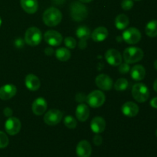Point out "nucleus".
Wrapping results in <instances>:
<instances>
[{"instance_id":"nucleus-35","label":"nucleus","mask_w":157,"mask_h":157,"mask_svg":"<svg viewBox=\"0 0 157 157\" xmlns=\"http://www.w3.org/2000/svg\"><path fill=\"white\" fill-rule=\"evenodd\" d=\"M150 105H151V107H153V108L157 109V97L153 98V99L150 101Z\"/></svg>"},{"instance_id":"nucleus-5","label":"nucleus","mask_w":157,"mask_h":157,"mask_svg":"<svg viewBox=\"0 0 157 157\" xmlns=\"http://www.w3.org/2000/svg\"><path fill=\"white\" fill-rule=\"evenodd\" d=\"M42 39L41 30L36 27H31L27 29L25 35V41L30 46H36Z\"/></svg>"},{"instance_id":"nucleus-25","label":"nucleus","mask_w":157,"mask_h":157,"mask_svg":"<svg viewBox=\"0 0 157 157\" xmlns=\"http://www.w3.org/2000/svg\"><path fill=\"white\" fill-rule=\"evenodd\" d=\"M76 35L80 40L87 41L90 37V31L87 26H80L76 31Z\"/></svg>"},{"instance_id":"nucleus-34","label":"nucleus","mask_w":157,"mask_h":157,"mask_svg":"<svg viewBox=\"0 0 157 157\" xmlns=\"http://www.w3.org/2000/svg\"><path fill=\"white\" fill-rule=\"evenodd\" d=\"M3 113H4V115L6 117H11L12 115V109L9 108V107H6V108L4 109V110H3Z\"/></svg>"},{"instance_id":"nucleus-26","label":"nucleus","mask_w":157,"mask_h":157,"mask_svg":"<svg viewBox=\"0 0 157 157\" xmlns=\"http://www.w3.org/2000/svg\"><path fill=\"white\" fill-rule=\"evenodd\" d=\"M55 56L59 61H67L71 58V52L66 48H60L55 52Z\"/></svg>"},{"instance_id":"nucleus-12","label":"nucleus","mask_w":157,"mask_h":157,"mask_svg":"<svg viewBox=\"0 0 157 157\" xmlns=\"http://www.w3.org/2000/svg\"><path fill=\"white\" fill-rule=\"evenodd\" d=\"M44 38L46 42L52 46H58L62 42V35L59 32L54 30H49L45 32Z\"/></svg>"},{"instance_id":"nucleus-7","label":"nucleus","mask_w":157,"mask_h":157,"mask_svg":"<svg viewBox=\"0 0 157 157\" xmlns=\"http://www.w3.org/2000/svg\"><path fill=\"white\" fill-rule=\"evenodd\" d=\"M62 117V112L57 109H51L44 116V121L48 125L55 126L61 122Z\"/></svg>"},{"instance_id":"nucleus-43","label":"nucleus","mask_w":157,"mask_h":157,"mask_svg":"<svg viewBox=\"0 0 157 157\" xmlns=\"http://www.w3.org/2000/svg\"><path fill=\"white\" fill-rule=\"evenodd\" d=\"M135 1H140V0H135Z\"/></svg>"},{"instance_id":"nucleus-28","label":"nucleus","mask_w":157,"mask_h":157,"mask_svg":"<svg viewBox=\"0 0 157 157\" xmlns=\"http://www.w3.org/2000/svg\"><path fill=\"white\" fill-rule=\"evenodd\" d=\"M64 124L69 129H75L77 127V121L73 117L69 115L64 117Z\"/></svg>"},{"instance_id":"nucleus-27","label":"nucleus","mask_w":157,"mask_h":157,"mask_svg":"<svg viewBox=\"0 0 157 157\" xmlns=\"http://www.w3.org/2000/svg\"><path fill=\"white\" fill-rule=\"evenodd\" d=\"M128 87V81L125 78H119L115 82L114 88L117 91H124Z\"/></svg>"},{"instance_id":"nucleus-6","label":"nucleus","mask_w":157,"mask_h":157,"mask_svg":"<svg viewBox=\"0 0 157 157\" xmlns=\"http://www.w3.org/2000/svg\"><path fill=\"white\" fill-rule=\"evenodd\" d=\"M89 106L94 108L100 107L105 102V95L101 90H94L87 95L86 98Z\"/></svg>"},{"instance_id":"nucleus-41","label":"nucleus","mask_w":157,"mask_h":157,"mask_svg":"<svg viewBox=\"0 0 157 157\" xmlns=\"http://www.w3.org/2000/svg\"><path fill=\"white\" fill-rule=\"evenodd\" d=\"M1 25H2V19L1 18H0V26H1Z\"/></svg>"},{"instance_id":"nucleus-29","label":"nucleus","mask_w":157,"mask_h":157,"mask_svg":"<svg viewBox=\"0 0 157 157\" xmlns=\"http://www.w3.org/2000/svg\"><path fill=\"white\" fill-rule=\"evenodd\" d=\"M9 138L7 135L2 131H0V149L6 148L9 145Z\"/></svg>"},{"instance_id":"nucleus-36","label":"nucleus","mask_w":157,"mask_h":157,"mask_svg":"<svg viewBox=\"0 0 157 157\" xmlns=\"http://www.w3.org/2000/svg\"><path fill=\"white\" fill-rule=\"evenodd\" d=\"M78 45H79V48L81 49L86 48V47H87V41H83V40H81L79 44H78Z\"/></svg>"},{"instance_id":"nucleus-20","label":"nucleus","mask_w":157,"mask_h":157,"mask_svg":"<svg viewBox=\"0 0 157 157\" xmlns=\"http://www.w3.org/2000/svg\"><path fill=\"white\" fill-rule=\"evenodd\" d=\"M20 3L23 10L29 14H34L38 10V0H21Z\"/></svg>"},{"instance_id":"nucleus-40","label":"nucleus","mask_w":157,"mask_h":157,"mask_svg":"<svg viewBox=\"0 0 157 157\" xmlns=\"http://www.w3.org/2000/svg\"><path fill=\"white\" fill-rule=\"evenodd\" d=\"M154 67H155V69H156L157 70V59L154 61Z\"/></svg>"},{"instance_id":"nucleus-1","label":"nucleus","mask_w":157,"mask_h":157,"mask_svg":"<svg viewBox=\"0 0 157 157\" xmlns=\"http://www.w3.org/2000/svg\"><path fill=\"white\" fill-rule=\"evenodd\" d=\"M42 18L46 25L49 27H54L58 25L61 21L62 14L56 8L51 7L44 11Z\"/></svg>"},{"instance_id":"nucleus-15","label":"nucleus","mask_w":157,"mask_h":157,"mask_svg":"<svg viewBox=\"0 0 157 157\" xmlns=\"http://www.w3.org/2000/svg\"><path fill=\"white\" fill-rule=\"evenodd\" d=\"M121 110L125 116L129 117H133L139 113V107L135 103L129 101V102H126L123 104Z\"/></svg>"},{"instance_id":"nucleus-21","label":"nucleus","mask_w":157,"mask_h":157,"mask_svg":"<svg viewBox=\"0 0 157 157\" xmlns=\"http://www.w3.org/2000/svg\"><path fill=\"white\" fill-rule=\"evenodd\" d=\"M108 36V30L105 27H98L94 30L91 38L95 42H101Z\"/></svg>"},{"instance_id":"nucleus-18","label":"nucleus","mask_w":157,"mask_h":157,"mask_svg":"<svg viewBox=\"0 0 157 157\" xmlns=\"http://www.w3.org/2000/svg\"><path fill=\"white\" fill-rule=\"evenodd\" d=\"M25 85L29 90L32 91H36L40 88L41 86V81L39 78L35 75H28L25 78Z\"/></svg>"},{"instance_id":"nucleus-38","label":"nucleus","mask_w":157,"mask_h":157,"mask_svg":"<svg viewBox=\"0 0 157 157\" xmlns=\"http://www.w3.org/2000/svg\"><path fill=\"white\" fill-rule=\"evenodd\" d=\"M153 89H154L155 91L157 93V78L155 80L154 83H153Z\"/></svg>"},{"instance_id":"nucleus-19","label":"nucleus","mask_w":157,"mask_h":157,"mask_svg":"<svg viewBox=\"0 0 157 157\" xmlns=\"http://www.w3.org/2000/svg\"><path fill=\"white\" fill-rule=\"evenodd\" d=\"M77 119L81 122H84L87 121L90 115V110H89L88 106L86 105L85 104H81L77 107L76 112Z\"/></svg>"},{"instance_id":"nucleus-13","label":"nucleus","mask_w":157,"mask_h":157,"mask_svg":"<svg viewBox=\"0 0 157 157\" xmlns=\"http://www.w3.org/2000/svg\"><path fill=\"white\" fill-rule=\"evenodd\" d=\"M91 153V146L88 141L81 140L78 143L76 148V153L78 157H90Z\"/></svg>"},{"instance_id":"nucleus-16","label":"nucleus","mask_w":157,"mask_h":157,"mask_svg":"<svg viewBox=\"0 0 157 157\" xmlns=\"http://www.w3.org/2000/svg\"><path fill=\"white\" fill-rule=\"evenodd\" d=\"M47 102L43 98H38L34 101L32 104V111L36 116H41L47 109Z\"/></svg>"},{"instance_id":"nucleus-4","label":"nucleus","mask_w":157,"mask_h":157,"mask_svg":"<svg viewBox=\"0 0 157 157\" xmlns=\"http://www.w3.org/2000/svg\"><path fill=\"white\" fill-rule=\"evenodd\" d=\"M132 96L137 102H145L148 100L150 96L148 87L143 83H137L134 84L132 88Z\"/></svg>"},{"instance_id":"nucleus-42","label":"nucleus","mask_w":157,"mask_h":157,"mask_svg":"<svg viewBox=\"0 0 157 157\" xmlns=\"http://www.w3.org/2000/svg\"><path fill=\"white\" fill-rule=\"evenodd\" d=\"M156 136H157V130H156Z\"/></svg>"},{"instance_id":"nucleus-31","label":"nucleus","mask_w":157,"mask_h":157,"mask_svg":"<svg viewBox=\"0 0 157 157\" xmlns=\"http://www.w3.org/2000/svg\"><path fill=\"white\" fill-rule=\"evenodd\" d=\"M133 6V0H123L121 2V7L124 10L128 11L131 9Z\"/></svg>"},{"instance_id":"nucleus-9","label":"nucleus","mask_w":157,"mask_h":157,"mask_svg":"<svg viewBox=\"0 0 157 157\" xmlns=\"http://www.w3.org/2000/svg\"><path fill=\"white\" fill-rule=\"evenodd\" d=\"M21 124L19 120L16 117H9V119L6 121L5 124V129L7 133L9 135H16L17 133H19L20 130H21Z\"/></svg>"},{"instance_id":"nucleus-22","label":"nucleus","mask_w":157,"mask_h":157,"mask_svg":"<svg viewBox=\"0 0 157 157\" xmlns=\"http://www.w3.org/2000/svg\"><path fill=\"white\" fill-rule=\"evenodd\" d=\"M130 75L134 81H142L146 76V70L144 66L136 64L130 70Z\"/></svg>"},{"instance_id":"nucleus-3","label":"nucleus","mask_w":157,"mask_h":157,"mask_svg":"<svg viewBox=\"0 0 157 157\" xmlns=\"http://www.w3.org/2000/svg\"><path fill=\"white\" fill-rule=\"evenodd\" d=\"M144 52L137 47H129L124 52V59L127 64H133L141 61L144 58Z\"/></svg>"},{"instance_id":"nucleus-10","label":"nucleus","mask_w":157,"mask_h":157,"mask_svg":"<svg viewBox=\"0 0 157 157\" xmlns=\"http://www.w3.org/2000/svg\"><path fill=\"white\" fill-rule=\"evenodd\" d=\"M105 59L111 66H119L122 63L121 54L116 49H109L105 53Z\"/></svg>"},{"instance_id":"nucleus-37","label":"nucleus","mask_w":157,"mask_h":157,"mask_svg":"<svg viewBox=\"0 0 157 157\" xmlns=\"http://www.w3.org/2000/svg\"><path fill=\"white\" fill-rule=\"evenodd\" d=\"M45 53L47 54V55H50L53 53V50H52V48H47L45 49Z\"/></svg>"},{"instance_id":"nucleus-17","label":"nucleus","mask_w":157,"mask_h":157,"mask_svg":"<svg viewBox=\"0 0 157 157\" xmlns=\"http://www.w3.org/2000/svg\"><path fill=\"white\" fill-rule=\"evenodd\" d=\"M106 127L105 120L101 117H95L90 122V129L96 134L104 131Z\"/></svg>"},{"instance_id":"nucleus-11","label":"nucleus","mask_w":157,"mask_h":157,"mask_svg":"<svg viewBox=\"0 0 157 157\" xmlns=\"http://www.w3.org/2000/svg\"><path fill=\"white\" fill-rule=\"evenodd\" d=\"M95 83L101 90H106V91L111 90L113 84L111 78L108 75H104V74L99 75L95 79Z\"/></svg>"},{"instance_id":"nucleus-30","label":"nucleus","mask_w":157,"mask_h":157,"mask_svg":"<svg viewBox=\"0 0 157 157\" xmlns=\"http://www.w3.org/2000/svg\"><path fill=\"white\" fill-rule=\"evenodd\" d=\"M64 44L66 47L70 49H74L76 48L77 46V41L73 37H67L64 39Z\"/></svg>"},{"instance_id":"nucleus-2","label":"nucleus","mask_w":157,"mask_h":157,"mask_svg":"<svg viewBox=\"0 0 157 157\" xmlns=\"http://www.w3.org/2000/svg\"><path fill=\"white\" fill-rule=\"evenodd\" d=\"M71 16L75 21H81L87 16V9L84 5L79 2H74L70 6Z\"/></svg>"},{"instance_id":"nucleus-33","label":"nucleus","mask_w":157,"mask_h":157,"mask_svg":"<svg viewBox=\"0 0 157 157\" xmlns=\"http://www.w3.org/2000/svg\"><path fill=\"white\" fill-rule=\"evenodd\" d=\"M103 142V138L101 137V136H100V135L98 134H96L94 136V144L96 146H101V144H102Z\"/></svg>"},{"instance_id":"nucleus-8","label":"nucleus","mask_w":157,"mask_h":157,"mask_svg":"<svg viewBox=\"0 0 157 157\" xmlns=\"http://www.w3.org/2000/svg\"><path fill=\"white\" fill-rule=\"evenodd\" d=\"M123 38L127 44H134L140 41L141 33L136 28H130L124 31Z\"/></svg>"},{"instance_id":"nucleus-14","label":"nucleus","mask_w":157,"mask_h":157,"mask_svg":"<svg viewBox=\"0 0 157 157\" xmlns=\"http://www.w3.org/2000/svg\"><path fill=\"white\" fill-rule=\"evenodd\" d=\"M17 88L14 84H8L0 87V99L9 100L16 94Z\"/></svg>"},{"instance_id":"nucleus-32","label":"nucleus","mask_w":157,"mask_h":157,"mask_svg":"<svg viewBox=\"0 0 157 157\" xmlns=\"http://www.w3.org/2000/svg\"><path fill=\"white\" fill-rule=\"evenodd\" d=\"M130 70V66H129V64H127V63H121L119 65V71L121 74L125 75V74L128 73Z\"/></svg>"},{"instance_id":"nucleus-39","label":"nucleus","mask_w":157,"mask_h":157,"mask_svg":"<svg viewBox=\"0 0 157 157\" xmlns=\"http://www.w3.org/2000/svg\"><path fill=\"white\" fill-rule=\"evenodd\" d=\"M93 0H80V2H81L83 3H88V2H92Z\"/></svg>"},{"instance_id":"nucleus-24","label":"nucleus","mask_w":157,"mask_h":157,"mask_svg":"<svg viewBox=\"0 0 157 157\" xmlns=\"http://www.w3.org/2000/svg\"><path fill=\"white\" fill-rule=\"evenodd\" d=\"M145 32L147 35L151 38L157 36V20H152L147 23L145 28Z\"/></svg>"},{"instance_id":"nucleus-23","label":"nucleus","mask_w":157,"mask_h":157,"mask_svg":"<svg viewBox=\"0 0 157 157\" xmlns=\"http://www.w3.org/2000/svg\"><path fill=\"white\" fill-rule=\"evenodd\" d=\"M129 18L124 14H120L115 18V26L119 30H124L128 26Z\"/></svg>"}]
</instances>
